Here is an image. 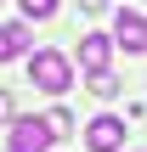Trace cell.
I'll list each match as a JSON object with an SVG mask.
<instances>
[{"mask_svg":"<svg viewBox=\"0 0 147 152\" xmlns=\"http://www.w3.org/2000/svg\"><path fill=\"white\" fill-rule=\"evenodd\" d=\"M28 79H34L40 90L62 96V90L74 85V62H68L62 51H34V56H28Z\"/></svg>","mask_w":147,"mask_h":152,"instance_id":"cell-1","label":"cell"},{"mask_svg":"<svg viewBox=\"0 0 147 152\" xmlns=\"http://www.w3.org/2000/svg\"><path fill=\"white\" fill-rule=\"evenodd\" d=\"M51 141H57L51 118H17V124H11V141H6V152H45Z\"/></svg>","mask_w":147,"mask_h":152,"instance_id":"cell-2","label":"cell"},{"mask_svg":"<svg viewBox=\"0 0 147 152\" xmlns=\"http://www.w3.org/2000/svg\"><path fill=\"white\" fill-rule=\"evenodd\" d=\"M85 147L91 152H119L125 147V124H119V118H96V124L85 130Z\"/></svg>","mask_w":147,"mask_h":152,"instance_id":"cell-3","label":"cell"},{"mask_svg":"<svg viewBox=\"0 0 147 152\" xmlns=\"http://www.w3.org/2000/svg\"><path fill=\"white\" fill-rule=\"evenodd\" d=\"M113 39H119L125 51H147V17H136V11H119V23H113Z\"/></svg>","mask_w":147,"mask_h":152,"instance_id":"cell-4","label":"cell"},{"mask_svg":"<svg viewBox=\"0 0 147 152\" xmlns=\"http://www.w3.org/2000/svg\"><path fill=\"white\" fill-rule=\"evenodd\" d=\"M108 51H113V39H108V34H85V39H79V62H85L91 73H102V68H108Z\"/></svg>","mask_w":147,"mask_h":152,"instance_id":"cell-5","label":"cell"},{"mask_svg":"<svg viewBox=\"0 0 147 152\" xmlns=\"http://www.w3.org/2000/svg\"><path fill=\"white\" fill-rule=\"evenodd\" d=\"M23 45H28V28H0V62L23 56Z\"/></svg>","mask_w":147,"mask_h":152,"instance_id":"cell-6","label":"cell"},{"mask_svg":"<svg viewBox=\"0 0 147 152\" xmlns=\"http://www.w3.org/2000/svg\"><path fill=\"white\" fill-rule=\"evenodd\" d=\"M91 96H102V102H108V96H119V79H113L108 68H102V73H91Z\"/></svg>","mask_w":147,"mask_h":152,"instance_id":"cell-7","label":"cell"},{"mask_svg":"<svg viewBox=\"0 0 147 152\" xmlns=\"http://www.w3.org/2000/svg\"><path fill=\"white\" fill-rule=\"evenodd\" d=\"M23 11H28V17H40V23H45V17H51V11H57V0H23Z\"/></svg>","mask_w":147,"mask_h":152,"instance_id":"cell-8","label":"cell"},{"mask_svg":"<svg viewBox=\"0 0 147 152\" xmlns=\"http://www.w3.org/2000/svg\"><path fill=\"white\" fill-rule=\"evenodd\" d=\"M45 118H51V130H57V135H68V130H74V118H68V113H62V107H51V113H45Z\"/></svg>","mask_w":147,"mask_h":152,"instance_id":"cell-9","label":"cell"},{"mask_svg":"<svg viewBox=\"0 0 147 152\" xmlns=\"http://www.w3.org/2000/svg\"><path fill=\"white\" fill-rule=\"evenodd\" d=\"M79 6H85V11H102V6H108V0H79Z\"/></svg>","mask_w":147,"mask_h":152,"instance_id":"cell-10","label":"cell"},{"mask_svg":"<svg viewBox=\"0 0 147 152\" xmlns=\"http://www.w3.org/2000/svg\"><path fill=\"white\" fill-rule=\"evenodd\" d=\"M6 113H11V102H6V96H0V118H6Z\"/></svg>","mask_w":147,"mask_h":152,"instance_id":"cell-11","label":"cell"}]
</instances>
